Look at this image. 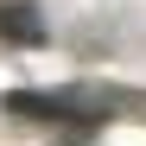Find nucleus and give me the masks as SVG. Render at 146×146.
<instances>
[{"instance_id": "nucleus-1", "label": "nucleus", "mask_w": 146, "mask_h": 146, "mask_svg": "<svg viewBox=\"0 0 146 146\" xmlns=\"http://www.w3.org/2000/svg\"><path fill=\"white\" fill-rule=\"evenodd\" d=\"M7 108L13 114H32V121H70V127L102 121V102H95V95H70V89H13Z\"/></svg>"}, {"instance_id": "nucleus-2", "label": "nucleus", "mask_w": 146, "mask_h": 146, "mask_svg": "<svg viewBox=\"0 0 146 146\" xmlns=\"http://www.w3.org/2000/svg\"><path fill=\"white\" fill-rule=\"evenodd\" d=\"M0 32H7L13 44H38L44 26H38V13H32V7H0Z\"/></svg>"}]
</instances>
